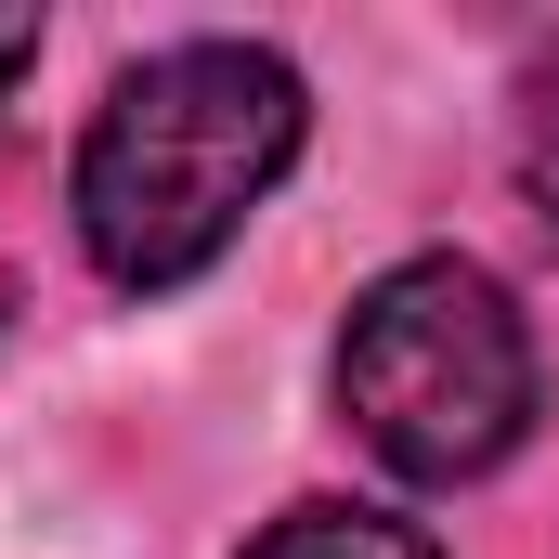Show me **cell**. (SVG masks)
<instances>
[{"instance_id":"1","label":"cell","mask_w":559,"mask_h":559,"mask_svg":"<svg viewBox=\"0 0 559 559\" xmlns=\"http://www.w3.org/2000/svg\"><path fill=\"white\" fill-rule=\"evenodd\" d=\"M299 66L261 39H169L105 92V118L79 143V235L105 286H182L209 274L248 209L299 156Z\"/></svg>"},{"instance_id":"2","label":"cell","mask_w":559,"mask_h":559,"mask_svg":"<svg viewBox=\"0 0 559 559\" xmlns=\"http://www.w3.org/2000/svg\"><path fill=\"white\" fill-rule=\"evenodd\" d=\"M338 404H352V429L404 481H481V468H508L521 429H534V338H521L508 286L481 261H455V248L391 261L352 299Z\"/></svg>"},{"instance_id":"3","label":"cell","mask_w":559,"mask_h":559,"mask_svg":"<svg viewBox=\"0 0 559 559\" xmlns=\"http://www.w3.org/2000/svg\"><path fill=\"white\" fill-rule=\"evenodd\" d=\"M248 559H442V547L417 521H391V508H286Z\"/></svg>"},{"instance_id":"4","label":"cell","mask_w":559,"mask_h":559,"mask_svg":"<svg viewBox=\"0 0 559 559\" xmlns=\"http://www.w3.org/2000/svg\"><path fill=\"white\" fill-rule=\"evenodd\" d=\"M26 66H39V13H0V92H13Z\"/></svg>"},{"instance_id":"5","label":"cell","mask_w":559,"mask_h":559,"mask_svg":"<svg viewBox=\"0 0 559 559\" xmlns=\"http://www.w3.org/2000/svg\"><path fill=\"white\" fill-rule=\"evenodd\" d=\"M0 312H13V286H0Z\"/></svg>"}]
</instances>
